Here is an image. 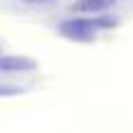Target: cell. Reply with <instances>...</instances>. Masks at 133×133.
I'll use <instances>...</instances> for the list:
<instances>
[{
  "label": "cell",
  "instance_id": "obj_5",
  "mask_svg": "<svg viewBox=\"0 0 133 133\" xmlns=\"http://www.w3.org/2000/svg\"><path fill=\"white\" fill-rule=\"evenodd\" d=\"M21 2H28V5H47V2H54V0H21Z\"/></svg>",
  "mask_w": 133,
  "mask_h": 133
},
{
  "label": "cell",
  "instance_id": "obj_1",
  "mask_svg": "<svg viewBox=\"0 0 133 133\" xmlns=\"http://www.w3.org/2000/svg\"><path fill=\"white\" fill-rule=\"evenodd\" d=\"M115 21L112 19H103V16H94V19H84V16H72L68 21H63L58 26L61 35L68 40H77V42H89L96 37L98 30L103 28H112Z\"/></svg>",
  "mask_w": 133,
  "mask_h": 133
},
{
  "label": "cell",
  "instance_id": "obj_2",
  "mask_svg": "<svg viewBox=\"0 0 133 133\" xmlns=\"http://www.w3.org/2000/svg\"><path fill=\"white\" fill-rule=\"evenodd\" d=\"M115 0H77L72 2V12H105L108 7H112Z\"/></svg>",
  "mask_w": 133,
  "mask_h": 133
},
{
  "label": "cell",
  "instance_id": "obj_4",
  "mask_svg": "<svg viewBox=\"0 0 133 133\" xmlns=\"http://www.w3.org/2000/svg\"><path fill=\"white\" fill-rule=\"evenodd\" d=\"M16 94V89H7V87H0V96H12Z\"/></svg>",
  "mask_w": 133,
  "mask_h": 133
},
{
  "label": "cell",
  "instance_id": "obj_3",
  "mask_svg": "<svg viewBox=\"0 0 133 133\" xmlns=\"http://www.w3.org/2000/svg\"><path fill=\"white\" fill-rule=\"evenodd\" d=\"M35 63L28 58H19V56H5L0 58V70H33Z\"/></svg>",
  "mask_w": 133,
  "mask_h": 133
}]
</instances>
